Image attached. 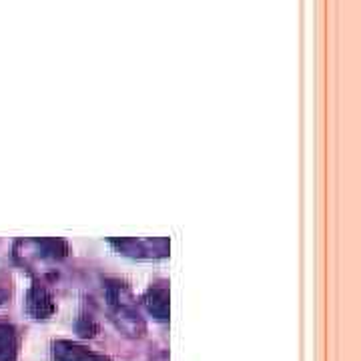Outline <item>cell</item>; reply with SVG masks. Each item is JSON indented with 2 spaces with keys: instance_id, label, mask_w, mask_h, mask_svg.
<instances>
[{
  "instance_id": "cell-1",
  "label": "cell",
  "mask_w": 361,
  "mask_h": 361,
  "mask_svg": "<svg viewBox=\"0 0 361 361\" xmlns=\"http://www.w3.org/2000/svg\"><path fill=\"white\" fill-rule=\"evenodd\" d=\"M52 357L54 361H111L104 355H99L87 348H80L71 341H59L52 348Z\"/></svg>"
},
{
  "instance_id": "cell-2",
  "label": "cell",
  "mask_w": 361,
  "mask_h": 361,
  "mask_svg": "<svg viewBox=\"0 0 361 361\" xmlns=\"http://www.w3.org/2000/svg\"><path fill=\"white\" fill-rule=\"evenodd\" d=\"M26 307H28V313L37 319H47L54 311V303H52V297L42 289V287H35L30 293H28V299H26Z\"/></svg>"
},
{
  "instance_id": "cell-3",
  "label": "cell",
  "mask_w": 361,
  "mask_h": 361,
  "mask_svg": "<svg viewBox=\"0 0 361 361\" xmlns=\"http://www.w3.org/2000/svg\"><path fill=\"white\" fill-rule=\"evenodd\" d=\"M16 355V336L6 323H0V361H13Z\"/></svg>"
},
{
  "instance_id": "cell-4",
  "label": "cell",
  "mask_w": 361,
  "mask_h": 361,
  "mask_svg": "<svg viewBox=\"0 0 361 361\" xmlns=\"http://www.w3.org/2000/svg\"><path fill=\"white\" fill-rule=\"evenodd\" d=\"M151 301H155V303H149V310L155 313L159 319H167V291L165 289H157V291H151V295H149Z\"/></svg>"
}]
</instances>
